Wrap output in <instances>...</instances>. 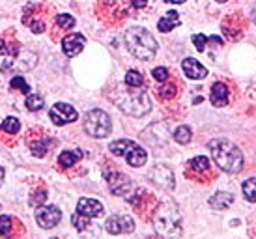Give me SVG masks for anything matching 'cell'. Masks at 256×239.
I'll list each match as a JSON object with an SVG mask.
<instances>
[{"mask_svg":"<svg viewBox=\"0 0 256 239\" xmlns=\"http://www.w3.org/2000/svg\"><path fill=\"white\" fill-rule=\"evenodd\" d=\"M110 99L112 103L120 110H124L129 116H135V118H140L144 114L150 112L152 108V101H150L148 94L144 90H138V88H133V86H118L110 92Z\"/></svg>","mask_w":256,"mask_h":239,"instance_id":"obj_1","label":"cell"},{"mask_svg":"<svg viewBox=\"0 0 256 239\" xmlns=\"http://www.w3.org/2000/svg\"><path fill=\"white\" fill-rule=\"evenodd\" d=\"M208 148L212 152L214 161L220 170H224L228 174H238L243 168V154L242 150L236 146L234 142L226 138H214L208 144Z\"/></svg>","mask_w":256,"mask_h":239,"instance_id":"obj_2","label":"cell"},{"mask_svg":"<svg viewBox=\"0 0 256 239\" xmlns=\"http://www.w3.org/2000/svg\"><path fill=\"white\" fill-rule=\"evenodd\" d=\"M156 232L164 239H178L182 236V215L174 202H163L154 213Z\"/></svg>","mask_w":256,"mask_h":239,"instance_id":"obj_3","label":"cell"},{"mask_svg":"<svg viewBox=\"0 0 256 239\" xmlns=\"http://www.w3.org/2000/svg\"><path fill=\"white\" fill-rule=\"evenodd\" d=\"M126 43H128V49L131 50V54L138 60H152L157 52L156 38L146 28H140V26H133V28L128 30Z\"/></svg>","mask_w":256,"mask_h":239,"instance_id":"obj_4","label":"cell"},{"mask_svg":"<svg viewBox=\"0 0 256 239\" xmlns=\"http://www.w3.org/2000/svg\"><path fill=\"white\" fill-rule=\"evenodd\" d=\"M84 129L86 133L94 136V138H105V136L110 134L112 124H110V118H108L107 112H103L100 108H94L90 112H86Z\"/></svg>","mask_w":256,"mask_h":239,"instance_id":"obj_5","label":"cell"},{"mask_svg":"<svg viewBox=\"0 0 256 239\" xmlns=\"http://www.w3.org/2000/svg\"><path fill=\"white\" fill-rule=\"evenodd\" d=\"M38 62V56L30 50H17L12 54V58L4 62L2 70H14V71H28L32 70Z\"/></svg>","mask_w":256,"mask_h":239,"instance_id":"obj_6","label":"cell"},{"mask_svg":"<svg viewBox=\"0 0 256 239\" xmlns=\"http://www.w3.org/2000/svg\"><path fill=\"white\" fill-rule=\"evenodd\" d=\"M62 218V213L58 210L56 206H40L36 210V220L38 224L49 230V228H54V226L60 222Z\"/></svg>","mask_w":256,"mask_h":239,"instance_id":"obj_7","label":"cell"},{"mask_svg":"<svg viewBox=\"0 0 256 239\" xmlns=\"http://www.w3.org/2000/svg\"><path fill=\"white\" fill-rule=\"evenodd\" d=\"M49 116H50V120H52V124H56V126L72 124V122H75V120L78 118L77 110H75L72 105H68V103H56V105L49 110Z\"/></svg>","mask_w":256,"mask_h":239,"instance_id":"obj_8","label":"cell"},{"mask_svg":"<svg viewBox=\"0 0 256 239\" xmlns=\"http://www.w3.org/2000/svg\"><path fill=\"white\" fill-rule=\"evenodd\" d=\"M105 228H107V232L112 234V236L129 234L135 230V220L129 217V215H112V217L107 218Z\"/></svg>","mask_w":256,"mask_h":239,"instance_id":"obj_9","label":"cell"},{"mask_svg":"<svg viewBox=\"0 0 256 239\" xmlns=\"http://www.w3.org/2000/svg\"><path fill=\"white\" fill-rule=\"evenodd\" d=\"M107 183L110 192L118 194V196H126L133 189L131 180L126 174H122V172H107Z\"/></svg>","mask_w":256,"mask_h":239,"instance_id":"obj_10","label":"cell"},{"mask_svg":"<svg viewBox=\"0 0 256 239\" xmlns=\"http://www.w3.org/2000/svg\"><path fill=\"white\" fill-rule=\"evenodd\" d=\"M148 178L152 180V183H156L157 187L174 189V174H172L170 168H166V166H163V164H157L156 168H152Z\"/></svg>","mask_w":256,"mask_h":239,"instance_id":"obj_11","label":"cell"},{"mask_svg":"<svg viewBox=\"0 0 256 239\" xmlns=\"http://www.w3.org/2000/svg\"><path fill=\"white\" fill-rule=\"evenodd\" d=\"M86 45V38L82 34H70L66 36L64 40H62V50H64L66 56H77L80 50L84 49Z\"/></svg>","mask_w":256,"mask_h":239,"instance_id":"obj_12","label":"cell"},{"mask_svg":"<svg viewBox=\"0 0 256 239\" xmlns=\"http://www.w3.org/2000/svg\"><path fill=\"white\" fill-rule=\"evenodd\" d=\"M77 213H80V215H84L88 218H94L101 217L105 213V210H103V204L94 200V198H80L77 204Z\"/></svg>","mask_w":256,"mask_h":239,"instance_id":"obj_13","label":"cell"},{"mask_svg":"<svg viewBox=\"0 0 256 239\" xmlns=\"http://www.w3.org/2000/svg\"><path fill=\"white\" fill-rule=\"evenodd\" d=\"M182 68H184L185 75L189 78H192V80H200V78H204L208 75L206 68H204L198 60H194V58H185L184 64H182Z\"/></svg>","mask_w":256,"mask_h":239,"instance_id":"obj_14","label":"cell"},{"mask_svg":"<svg viewBox=\"0 0 256 239\" xmlns=\"http://www.w3.org/2000/svg\"><path fill=\"white\" fill-rule=\"evenodd\" d=\"M126 159H128V164H131V166H142L144 162H146V159H148V154H146V150L140 148L138 144H135L133 142V146L126 152V155H124Z\"/></svg>","mask_w":256,"mask_h":239,"instance_id":"obj_15","label":"cell"},{"mask_svg":"<svg viewBox=\"0 0 256 239\" xmlns=\"http://www.w3.org/2000/svg\"><path fill=\"white\" fill-rule=\"evenodd\" d=\"M210 101L214 106H224L228 103V88L222 82H215L212 86V94H210Z\"/></svg>","mask_w":256,"mask_h":239,"instance_id":"obj_16","label":"cell"},{"mask_svg":"<svg viewBox=\"0 0 256 239\" xmlns=\"http://www.w3.org/2000/svg\"><path fill=\"white\" fill-rule=\"evenodd\" d=\"M232 202H234V194H230V192H217L210 198V206L214 210H226L232 206Z\"/></svg>","mask_w":256,"mask_h":239,"instance_id":"obj_17","label":"cell"},{"mask_svg":"<svg viewBox=\"0 0 256 239\" xmlns=\"http://www.w3.org/2000/svg\"><path fill=\"white\" fill-rule=\"evenodd\" d=\"M178 24H180V17H178V14L172 10V12L166 14V17H163L161 21L157 22V28L161 30L163 34H166V32H170L172 28H176Z\"/></svg>","mask_w":256,"mask_h":239,"instance_id":"obj_18","label":"cell"},{"mask_svg":"<svg viewBox=\"0 0 256 239\" xmlns=\"http://www.w3.org/2000/svg\"><path fill=\"white\" fill-rule=\"evenodd\" d=\"M80 157H82V152H80V150L64 152V154H60V157H58V164H60L62 168H70V166H73Z\"/></svg>","mask_w":256,"mask_h":239,"instance_id":"obj_19","label":"cell"},{"mask_svg":"<svg viewBox=\"0 0 256 239\" xmlns=\"http://www.w3.org/2000/svg\"><path fill=\"white\" fill-rule=\"evenodd\" d=\"M133 146V140H114L110 146H108V150H110V154L116 155V157H124L126 155V152H128L129 148Z\"/></svg>","mask_w":256,"mask_h":239,"instance_id":"obj_20","label":"cell"},{"mask_svg":"<svg viewBox=\"0 0 256 239\" xmlns=\"http://www.w3.org/2000/svg\"><path fill=\"white\" fill-rule=\"evenodd\" d=\"M243 194L249 202H256V178H249L243 183Z\"/></svg>","mask_w":256,"mask_h":239,"instance_id":"obj_21","label":"cell"},{"mask_svg":"<svg viewBox=\"0 0 256 239\" xmlns=\"http://www.w3.org/2000/svg\"><path fill=\"white\" fill-rule=\"evenodd\" d=\"M174 138H176V142H180V144H189L192 138L191 129L187 126H180L178 129L174 131Z\"/></svg>","mask_w":256,"mask_h":239,"instance_id":"obj_22","label":"cell"},{"mask_svg":"<svg viewBox=\"0 0 256 239\" xmlns=\"http://www.w3.org/2000/svg\"><path fill=\"white\" fill-rule=\"evenodd\" d=\"M126 84L133 86V88H142L144 77L138 71H128V75H126Z\"/></svg>","mask_w":256,"mask_h":239,"instance_id":"obj_23","label":"cell"},{"mask_svg":"<svg viewBox=\"0 0 256 239\" xmlns=\"http://www.w3.org/2000/svg\"><path fill=\"white\" fill-rule=\"evenodd\" d=\"M24 105H26V108L32 110V112L42 110L43 108V98L42 96H38V94H30L28 98H26V101H24Z\"/></svg>","mask_w":256,"mask_h":239,"instance_id":"obj_24","label":"cell"},{"mask_svg":"<svg viewBox=\"0 0 256 239\" xmlns=\"http://www.w3.org/2000/svg\"><path fill=\"white\" fill-rule=\"evenodd\" d=\"M2 129L10 134H17L19 133V129H21V124H19V120L17 118L10 116V118H6L4 122H2Z\"/></svg>","mask_w":256,"mask_h":239,"instance_id":"obj_25","label":"cell"},{"mask_svg":"<svg viewBox=\"0 0 256 239\" xmlns=\"http://www.w3.org/2000/svg\"><path fill=\"white\" fill-rule=\"evenodd\" d=\"M191 168L196 170V172H204V170L210 168V161H208V157H204V155H198V157H194V159H191Z\"/></svg>","mask_w":256,"mask_h":239,"instance_id":"obj_26","label":"cell"},{"mask_svg":"<svg viewBox=\"0 0 256 239\" xmlns=\"http://www.w3.org/2000/svg\"><path fill=\"white\" fill-rule=\"evenodd\" d=\"M47 148H49V140H36L30 144V150L36 157H43L47 154Z\"/></svg>","mask_w":256,"mask_h":239,"instance_id":"obj_27","label":"cell"},{"mask_svg":"<svg viewBox=\"0 0 256 239\" xmlns=\"http://www.w3.org/2000/svg\"><path fill=\"white\" fill-rule=\"evenodd\" d=\"M75 19H73L72 15H68V14H62V15H58L56 17V24L60 26V28H64V30H70L75 26Z\"/></svg>","mask_w":256,"mask_h":239,"instance_id":"obj_28","label":"cell"},{"mask_svg":"<svg viewBox=\"0 0 256 239\" xmlns=\"http://www.w3.org/2000/svg\"><path fill=\"white\" fill-rule=\"evenodd\" d=\"M72 222L75 224V228H77L78 232H82V230H86V228L90 226V218L84 217V215H80V213H75L72 217Z\"/></svg>","mask_w":256,"mask_h":239,"instance_id":"obj_29","label":"cell"},{"mask_svg":"<svg viewBox=\"0 0 256 239\" xmlns=\"http://www.w3.org/2000/svg\"><path fill=\"white\" fill-rule=\"evenodd\" d=\"M12 228H14V224H12V217L2 215V217H0V236L8 238L10 232H12Z\"/></svg>","mask_w":256,"mask_h":239,"instance_id":"obj_30","label":"cell"},{"mask_svg":"<svg viewBox=\"0 0 256 239\" xmlns=\"http://www.w3.org/2000/svg\"><path fill=\"white\" fill-rule=\"evenodd\" d=\"M10 86H12V88H17V90H21L22 94H28V92H30V86L26 84V80H24L22 77H19V75L12 78Z\"/></svg>","mask_w":256,"mask_h":239,"instance_id":"obj_31","label":"cell"},{"mask_svg":"<svg viewBox=\"0 0 256 239\" xmlns=\"http://www.w3.org/2000/svg\"><path fill=\"white\" fill-rule=\"evenodd\" d=\"M192 43H194V47H196V50H202L206 49V43H208V38L204 34H194L192 36Z\"/></svg>","mask_w":256,"mask_h":239,"instance_id":"obj_32","label":"cell"},{"mask_svg":"<svg viewBox=\"0 0 256 239\" xmlns=\"http://www.w3.org/2000/svg\"><path fill=\"white\" fill-rule=\"evenodd\" d=\"M152 75H154V78H156V80H159V82H164V80L168 78V71L164 70V68H156V70L152 71Z\"/></svg>","mask_w":256,"mask_h":239,"instance_id":"obj_33","label":"cell"},{"mask_svg":"<svg viewBox=\"0 0 256 239\" xmlns=\"http://www.w3.org/2000/svg\"><path fill=\"white\" fill-rule=\"evenodd\" d=\"M45 198H47V192H45V190H40L38 194H34V196H32L30 204H32V206H40V204H43V202H45Z\"/></svg>","mask_w":256,"mask_h":239,"instance_id":"obj_34","label":"cell"},{"mask_svg":"<svg viewBox=\"0 0 256 239\" xmlns=\"http://www.w3.org/2000/svg\"><path fill=\"white\" fill-rule=\"evenodd\" d=\"M30 28H32V32H34V34H42L43 30H45V22L40 21V19H36V21L30 22Z\"/></svg>","mask_w":256,"mask_h":239,"instance_id":"obj_35","label":"cell"},{"mask_svg":"<svg viewBox=\"0 0 256 239\" xmlns=\"http://www.w3.org/2000/svg\"><path fill=\"white\" fill-rule=\"evenodd\" d=\"M159 94H161V96H164V98H172V96L176 94V88H174V86H164V88H161V90H159Z\"/></svg>","mask_w":256,"mask_h":239,"instance_id":"obj_36","label":"cell"},{"mask_svg":"<svg viewBox=\"0 0 256 239\" xmlns=\"http://www.w3.org/2000/svg\"><path fill=\"white\" fill-rule=\"evenodd\" d=\"M131 4L135 8H144L146 4H148V0H131Z\"/></svg>","mask_w":256,"mask_h":239,"instance_id":"obj_37","label":"cell"},{"mask_svg":"<svg viewBox=\"0 0 256 239\" xmlns=\"http://www.w3.org/2000/svg\"><path fill=\"white\" fill-rule=\"evenodd\" d=\"M0 54H8V45L4 43V40H0Z\"/></svg>","mask_w":256,"mask_h":239,"instance_id":"obj_38","label":"cell"},{"mask_svg":"<svg viewBox=\"0 0 256 239\" xmlns=\"http://www.w3.org/2000/svg\"><path fill=\"white\" fill-rule=\"evenodd\" d=\"M163 2H166V4H184L185 0H163Z\"/></svg>","mask_w":256,"mask_h":239,"instance_id":"obj_39","label":"cell"},{"mask_svg":"<svg viewBox=\"0 0 256 239\" xmlns=\"http://www.w3.org/2000/svg\"><path fill=\"white\" fill-rule=\"evenodd\" d=\"M2 182H4V168L0 166V185H2Z\"/></svg>","mask_w":256,"mask_h":239,"instance_id":"obj_40","label":"cell"},{"mask_svg":"<svg viewBox=\"0 0 256 239\" xmlns=\"http://www.w3.org/2000/svg\"><path fill=\"white\" fill-rule=\"evenodd\" d=\"M252 22H254V24H256V8H254V10H252Z\"/></svg>","mask_w":256,"mask_h":239,"instance_id":"obj_41","label":"cell"},{"mask_svg":"<svg viewBox=\"0 0 256 239\" xmlns=\"http://www.w3.org/2000/svg\"><path fill=\"white\" fill-rule=\"evenodd\" d=\"M217 2H220V4H222V2H226V0H217Z\"/></svg>","mask_w":256,"mask_h":239,"instance_id":"obj_42","label":"cell"}]
</instances>
